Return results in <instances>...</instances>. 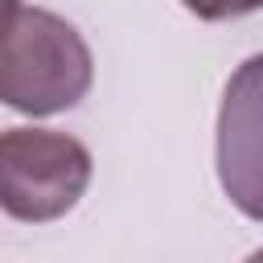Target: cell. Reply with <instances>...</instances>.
Returning <instances> with one entry per match:
<instances>
[{
    "label": "cell",
    "instance_id": "6da1fadb",
    "mask_svg": "<svg viewBox=\"0 0 263 263\" xmlns=\"http://www.w3.org/2000/svg\"><path fill=\"white\" fill-rule=\"evenodd\" d=\"M95 82V58L82 33L49 12L25 8L0 33V103L21 115H58L86 99Z\"/></svg>",
    "mask_w": 263,
    "mask_h": 263
},
{
    "label": "cell",
    "instance_id": "3957f363",
    "mask_svg": "<svg viewBox=\"0 0 263 263\" xmlns=\"http://www.w3.org/2000/svg\"><path fill=\"white\" fill-rule=\"evenodd\" d=\"M214 160L230 205L263 222V53H251L222 90Z\"/></svg>",
    "mask_w": 263,
    "mask_h": 263
},
{
    "label": "cell",
    "instance_id": "277c9868",
    "mask_svg": "<svg viewBox=\"0 0 263 263\" xmlns=\"http://www.w3.org/2000/svg\"><path fill=\"white\" fill-rule=\"evenodd\" d=\"M181 4L197 21H234V16H251L263 8V0H181Z\"/></svg>",
    "mask_w": 263,
    "mask_h": 263
},
{
    "label": "cell",
    "instance_id": "7a4b0ae2",
    "mask_svg": "<svg viewBox=\"0 0 263 263\" xmlns=\"http://www.w3.org/2000/svg\"><path fill=\"white\" fill-rule=\"evenodd\" d=\"M90 173H95L90 148L66 132L49 127L0 132V210L16 222L66 218L82 201Z\"/></svg>",
    "mask_w": 263,
    "mask_h": 263
},
{
    "label": "cell",
    "instance_id": "5b68a950",
    "mask_svg": "<svg viewBox=\"0 0 263 263\" xmlns=\"http://www.w3.org/2000/svg\"><path fill=\"white\" fill-rule=\"evenodd\" d=\"M21 12V0H0V33L12 25V16Z\"/></svg>",
    "mask_w": 263,
    "mask_h": 263
},
{
    "label": "cell",
    "instance_id": "8992f818",
    "mask_svg": "<svg viewBox=\"0 0 263 263\" xmlns=\"http://www.w3.org/2000/svg\"><path fill=\"white\" fill-rule=\"evenodd\" d=\"M242 263H263V247H259V251H251V255H247Z\"/></svg>",
    "mask_w": 263,
    "mask_h": 263
}]
</instances>
